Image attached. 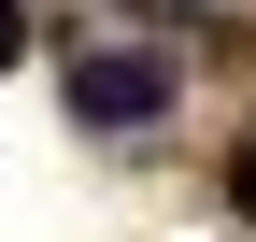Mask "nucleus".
Returning a JSON list of instances; mask_svg holds the SVG:
<instances>
[{"mask_svg":"<svg viewBox=\"0 0 256 242\" xmlns=\"http://www.w3.org/2000/svg\"><path fill=\"white\" fill-rule=\"evenodd\" d=\"M72 114L86 128H156L171 114V57H72Z\"/></svg>","mask_w":256,"mask_h":242,"instance_id":"1","label":"nucleus"},{"mask_svg":"<svg viewBox=\"0 0 256 242\" xmlns=\"http://www.w3.org/2000/svg\"><path fill=\"white\" fill-rule=\"evenodd\" d=\"M0 57H28V14H14V0H0Z\"/></svg>","mask_w":256,"mask_h":242,"instance_id":"2","label":"nucleus"}]
</instances>
